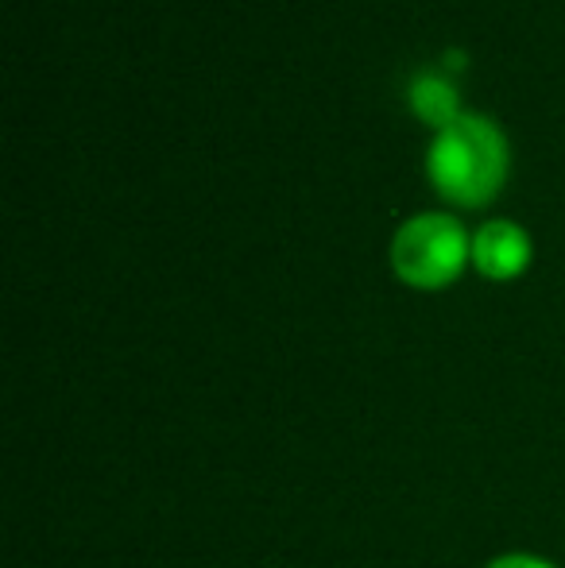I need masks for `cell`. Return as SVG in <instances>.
Returning <instances> with one entry per match:
<instances>
[{
	"mask_svg": "<svg viewBox=\"0 0 565 568\" xmlns=\"http://www.w3.org/2000/svg\"><path fill=\"white\" fill-rule=\"evenodd\" d=\"M426 166L437 194L450 197L453 205L476 210L504 190L507 140L492 120L465 113L437 132Z\"/></svg>",
	"mask_w": 565,
	"mask_h": 568,
	"instance_id": "obj_1",
	"label": "cell"
},
{
	"mask_svg": "<svg viewBox=\"0 0 565 568\" xmlns=\"http://www.w3.org/2000/svg\"><path fill=\"white\" fill-rule=\"evenodd\" d=\"M468 255H473V244L465 229L445 213H426L400 229L392 244V267L407 286L442 291L461 275Z\"/></svg>",
	"mask_w": 565,
	"mask_h": 568,
	"instance_id": "obj_2",
	"label": "cell"
},
{
	"mask_svg": "<svg viewBox=\"0 0 565 568\" xmlns=\"http://www.w3.org/2000/svg\"><path fill=\"white\" fill-rule=\"evenodd\" d=\"M473 263L484 278H515L531 263L527 232L512 221H492L473 236Z\"/></svg>",
	"mask_w": 565,
	"mask_h": 568,
	"instance_id": "obj_3",
	"label": "cell"
},
{
	"mask_svg": "<svg viewBox=\"0 0 565 568\" xmlns=\"http://www.w3.org/2000/svg\"><path fill=\"white\" fill-rule=\"evenodd\" d=\"M407 98H411V109H415V113L423 116L426 124L450 128L453 120H457V93H453V85L445 82V78L430 74V70L411 82Z\"/></svg>",
	"mask_w": 565,
	"mask_h": 568,
	"instance_id": "obj_4",
	"label": "cell"
},
{
	"mask_svg": "<svg viewBox=\"0 0 565 568\" xmlns=\"http://www.w3.org/2000/svg\"><path fill=\"white\" fill-rule=\"evenodd\" d=\"M484 568H554V565L543 561V557H535V554H504V557H496V561H488Z\"/></svg>",
	"mask_w": 565,
	"mask_h": 568,
	"instance_id": "obj_5",
	"label": "cell"
}]
</instances>
